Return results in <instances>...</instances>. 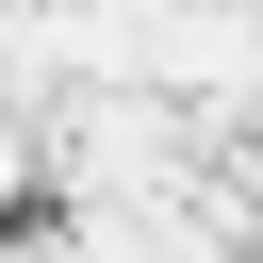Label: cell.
<instances>
[{
    "label": "cell",
    "mask_w": 263,
    "mask_h": 263,
    "mask_svg": "<svg viewBox=\"0 0 263 263\" xmlns=\"http://www.w3.org/2000/svg\"><path fill=\"white\" fill-rule=\"evenodd\" d=\"M16 197H33V132L0 115V214H16Z\"/></svg>",
    "instance_id": "6da1fadb"
}]
</instances>
